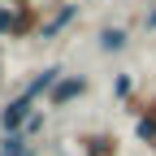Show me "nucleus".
<instances>
[{"mask_svg":"<svg viewBox=\"0 0 156 156\" xmlns=\"http://www.w3.org/2000/svg\"><path fill=\"white\" fill-rule=\"evenodd\" d=\"M113 95H117V100H130V95H134V78L130 74H117L113 78Z\"/></svg>","mask_w":156,"mask_h":156,"instance_id":"obj_9","label":"nucleus"},{"mask_svg":"<svg viewBox=\"0 0 156 156\" xmlns=\"http://www.w3.org/2000/svg\"><path fill=\"white\" fill-rule=\"evenodd\" d=\"M143 26H147V30H156V5H152V13L143 17Z\"/></svg>","mask_w":156,"mask_h":156,"instance_id":"obj_12","label":"nucleus"},{"mask_svg":"<svg viewBox=\"0 0 156 156\" xmlns=\"http://www.w3.org/2000/svg\"><path fill=\"white\" fill-rule=\"evenodd\" d=\"M87 91H91V83H87L83 74H61V83L48 91V100H52L56 108H65V104H74V100H83Z\"/></svg>","mask_w":156,"mask_h":156,"instance_id":"obj_2","label":"nucleus"},{"mask_svg":"<svg viewBox=\"0 0 156 156\" xmlns=\"http://www.w3.org/2000/svg\"><path fill=\"white\" fill-rule=\"evenodd\" d=\"M83 156H122L117 134H108V130H100V134H83Z\"/></svg>","mask_w":156,"mask_h":156,"instance_id":"obj_4","label":"nucleus"},{"mask_svg":"<svg viewBox=\"0 0 156 156\" xmlns=\"http://www.w3.org/2000/svg\"><path fill=\"white\" fill-rule=\"evenodd\" d=\"M56 83H61V65H48V69H39L30 83L22 87V95H30V100H39V95H48Z\"/></svg>","mask_w":156,"mask_h":156,"instance_id":"obj_5","label":"nucleus"},{"mask_svg":"<svg viewBox=\"0 0 156 156\" xmlns=\"http://www.w3.org/2000/svg\"><path fill=\"white\" fill-rule=\"evenodd\" d=\"M30 30H35V9H30V5H26V9H13V30H9V35L22 39V35H30Z\"/></svg>","mask_w":156,"mask_h":156,"instance_id":"obj_8","label":"nucleus"},{"mask_svg":"<svg viewBox=\"0 0 156 156\" xmlns=\"http://www.w3.org/2000/svg\"><path fill=\"white\" fill-rule=\"evenodd\" d=\"M30 113H35V100L17 91L13 100H9L5 108H0V130H5V134H22V130H26V117H30Z\"/></svg>","mask_w":156,"mask_h":156,"instance_id":"obj_1","label":"nucleus"},{"mask_svg":"<svg viewBox=\"0 0 156 156\" xmlns=\"http://www.w3.org/2000/svg\"><path fill=\"white\" fill-rule=\"evenodd\" d=\"M95 48H100L104 56L126 52V48H130V30H126V26H104L100 35H95Z\"/></svg>","mask_w":156,"mask_h":156,"instance_id":"obj_3","label":"nucleus"},{"mask_svg":"<svg viewBox=\"0 0 156 156\" xmlns=\"http://www.w3.org/2000/svg\"><path fill=\"white\" fill-rule=\"evenodd\" d=\"M9 30H13V9L0 5V35H9Z\"/></svg>","mask_w":156,"mask_h":156,"instance_id":"obj_11","label":"nucleus"},{"mask_svg":"<svg viewBox=\"0 0 156 156\" xmlns=\"http://www.w3.org/2000/svg\"><path fill=\"white\" fill-rule=\"evenodd\" d=\"M0 156H35V152L26 143V134H5L0 139Z\"/></svg>","mask_w":156,"mask_h":156,"instance_id":"obj_7","label":"nucleus"},{"mask_svg":"<svg viewBox=\"0 0 156 156\" xmlns=\"http://www.w3.org/2000/svg\"><path fill=\"white\" fill-rule=\"evenodd\" d=\"M0 5H13V9H26L30 0H0Z\"/></svg>","mask_w":156,"mask_h":156,"instance_id":"obj_13","label":"nucleus"},{"mask_svg":"<svg viewBox=\"0 0 156 156\" xmlns=\"http://www.w3.org/2000/svg\"><path fill=\"white\" fill-rule=\"evenodd\" d=\"M44 122H48V117H44V113H39V108H35V113L26 117V130H22V134H26V139H35V134H39V130H44Z\"/></svg>","mask_w":156,"mask_h":156,"instance_id":"obj_10","label":"nucleus"},{"mask_svg":"<svg viewBox=\"0 0 156 156\" xmlns=\"http://www.w3.org/2000/svg\"><path fill=\"white\" fill-rule=\"evenodd\" d=\"M74 17H78V5H61V9H56L44 26H39V39H44V44H48V39H56V35H61V30L74 22Z\"/></svg>","mask_w":156,"mask_h":156,"instance_id":"obj_6","label":"nucleus"}]
</instances>
